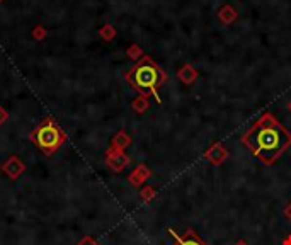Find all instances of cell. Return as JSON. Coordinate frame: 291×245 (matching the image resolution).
<instances>
[{"instance_id": "1", "label": "cell", "mask_w": 291, "mask_h": 245, "mask_svg": "<svg viewBox=\"0 0 291 245\" xmlns=\"http://www.w3.org/2000/svg\"><path fill=\"white\" fill-rule=\"evenodd\" d=\"M242 143L264 165H272L291 145V133L274 116L266 113L242 136Z\"/></svg>"}, {"instance_id": "2", "label": "cell", "mask_w": 291, "mask_h": 245, "mask_svg": "<svg viewBox=\"0 0 291 245\" xmlns=\"http://www.w3.org/2000/svg\"><path fill=\"white\" fill-rule=\"evenodd\" d=\"M130 84L135 89L145 92V94H155L157 95V89L162 85L165 75L155 63H152L148 58H145L141 63H138L128 75Z\"/></svg>"}, {"instance_id": "3", "label": "cell", "mask_w": 291, "mask_h": 245, "mask_svg": "<svg viewBox=\"0 0 291 245\" xmlns=\"http://www.w3.org/2000/svg\"><path fill=\"white\" fill-rule=\"evenodd\" d=\"M38 143L44 150H55L61 143V133L51 123H46L38 130Z\"/></svg>"}, {"instance_id": "4", "label": "cell", "mask_w": 291, "mask_h": 245, "mask_svg": "<svg viewBox=\"0 0 291 245\" xmlns=\"http://www.w3.org/2000/svg\"><path fill=\"white\" fill-rule=\"evenodd\" d=\"M169 233H171L172 239H174L172 245H208L193 228H188L184 233H177L175 230L169 228Z\"/></svg>"}, {"instance_id": "5", "label": "cell", "mask_w": 291, "mask_h": 245, "mask_svg": "<svg viewBox=\"0 0 291 245\" xmlns=\"http://www.w3.org/2000/svg\"><path fill=\"white\" fill-rule=\"evenodd\" d=\"M204 157L208 158V162H210V164L221 165L228 158V150L221 143H214L211 148H208Z\"/></svg>"}, {"instance_id": "6", "label": "cell", "mask_w": 291, "mask_h": 245, "mask_svg": "<svg viewBox=\"0 0 291 245\" xmlns=\"http://www.w3.org/2000/svg\"><path fill=\"white\" fill-rule=\"evenodd\" d=\"M148 177H150V170H148L145 165H141V167H138L136 170L131 174V182H133L135 186H140L141 182H145Z\"/></svg>"}, {"instance_id": "7", "label": "cell", "mask_w": 291, "mask_h": 245, "mask_svg": "<svg viewBox=\"0 0 291 245\" xmlns=\"http://www.w3.org/2000/svg\"><path fill=\"white\" fill-rule=\"evenodd\" d=\"M179 78H181L184 84H193L194 82V78L197 77V74H196V70H194L193 67H189V65H186V67H182L181 70H179Z\"/></svg>"}, {"instance_id": "8", "label": "cell", "mask_w": 291, "mask_h": 245, "mask_svg": "<svg viewBox=\"0 0 291 245\" xmlns=\"http://www.w3.org/2000/svg\"><path fill=\"white\" fill-rule=\"evenodd\" d=\"M155 189L154 188H145L143 191H141V198H143V201H150L152 198H155Z\"/></svg>"}, {"instance_id": "9", "label": "cell", "mask_w": 291, "mask_h": 245, "mask_svg": "<svg viewBox=\"0 0 291 245\" xmlns=\"http://www.w3.org/2000/svg\"><path fill=\"white\" fill-rule=\"evenodd\" d=\"M285 216H286V220H288V222L291 223V201L288 203V205H286V208H285Z\"/></svg>"}, {"instance_id": "10", "label": "cell", "mask_w": 291, "mask_h": 245, "mask_svg": "<svg viewBox=\"0 0 291 245\" xmlns=\"http://www.w3.org/2000/svg\"><path fill=\"white\" fill-rule=\"evenodd\" d=\"M233 245H249V242L245 239H240V240H237V242H235Z\"/></svg>"}, {"instance_id": "11", "label": "cell", "mask_w": 291, "mask_h": 245, "mask_svg": "<svg viewBox=\"0 0 291 245\" xmlns=\"http://www.w3.org/2000/svg\"><path fill=\"white\" fill-rule=\"evenodd\" d=\"M281 245H291V235L285 237V240H283V244H281Z\"/></svg>"}, {"instance_id": "12", "label": "cell", "mask_w": 291, "mask_h": 245, "mask_svg": "<svg viewBox=\"0 0 291 245\" xmlns=\"http://www.w3.org/2000/svg\"><path fill=\"white\" fill-rule=\"evenodd\" d=\"M290 111H291V104H290Z\"/></svg>"}]
</instances>
